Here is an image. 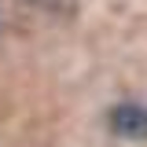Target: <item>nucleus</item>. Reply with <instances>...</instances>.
<instances>
[{"instance_id": "1", "label": "nucleus", "mask_w": 147, "mask_h": 147, "mask_svg": "<svg viewBox=\"0 0 147 147\" xmlns=\"http://www.w3.org/2000/svg\"><path fill=\"white\" fill-rule=\"evenodd\" d=\"M110 129L125 140H147V107L140 103H121L110 110Z\"/></svg>"}]
</instances>
